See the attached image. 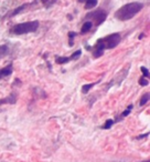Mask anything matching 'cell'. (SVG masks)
I'll return each mask as SVG.
<instances>
[{"label":"cell","mask_w":150,"mask_h":162,"mask_svg":"<svg viewBox=\"0 0 150 162\" xmlns=\"http://www.w3.org/2000/svg\"><path fill=\"white\" fill-rule=\"evenodd\" d=\"M143 8V5L140 2H130L127 5H124L122 7H120L118 10L115 12V18L120 21L130 20L131 18H134L141 9Z\"/></svg>","instance_id":"6da1fadb"},{"label":"cell","mask_w":150,"mask_h":162,"mask_svg":"<svg viewBox=\"0 0 150 162\" xmlns=\"http://www.w3.org/2000/svg\"><path fill=\"white\" fill-rule=\"evenodd\" d=\"M39 26H40V23L37 20L18 23V25H14L11 28L10 33L16 35V36H21V35H26V33H30V32H35L38 30Z\"/></svg>","instance_id":"7a4b0ae2"},{"label":"cell","mask_w":150,"mask_h":162,"mask_svg":"<svg viewBox=\"0 0 150 162\" xmlns=\"http://www.w3.org/2000/svg\"><path fill=\"white\" fill-rule=\"evenodd\" d=\"M120 37L119 33H111L109 36L105 37V38H102L100 41L103 42L104 47H105V50L106 49H114L116 46H118V43L120 42Z\"/></svg>","instance_id":"3957f363"},{"label":"cell","mask_w":150,"mask_h":162,"mask_svg":"<svg viewBox=\"0 0 150 162\" xmlns=\"http://www.w3.org/2000/svg\"><path fill=\"white\" fill-rule=\"evenodd\" d=\"M106 17H107V13L105 12L104 10H96V11H93V12H90L86 15V19H93L95 21V25L96 26H100L102 25L104 21L106 20Z\"/></svg>","instance_id":"277c9868"},{"label":"cell","mask_w":150,"mask_h":162,"mask_svg":"<svg viewBox=\"0 0 150 162\" xmlns=\"http://www.w3.org/2000/svg\"><path fill=\"white\" fill-rule=\"evenodd\" d=\"M128 71H129V66H128V67H126V68H124V69H121V70L117 73L116 78L111 80V82H110L111 84H109L108 87H111V86H113V83H115V82H116V84H118V86H119L120 82L126 79V77H127V74H128Z\"/></svg>","instance_id":"5b68a950"},{"label":"cell","mask_w":150,"mask_h":162,"mask_svg":"<svg viewBox=\"0 0 150 162\" xmlns=\"http://www.w3.org/2000/svg\"><path fill=\"white\" fill-rule=\"evenodd\" d=\"M104 51H105V47L103 44V42L100 41V39L97 40V42L95 43V46L93 47L92 52H93V57L94 58H100L104 54Z\"/></svg>","instance_id":"8992f818"},{"label":"cell","mask_w":150,"mask_h":162,"mask_svg":"<svg viewBox=\"0 0 150 162\" xmlns=\"http://www.w3.org/2000/svg\"><path fill=\"white\" fill-rule=\"evenodd\" d=\"M17 102V96L16 94H12L3 98V99H0V106L1 104H14Z\"/></svg>","instance_id":"52a82bcc"},{"label":"cell","mask_w":150,"mask_h":162,"mask_svg":"<svg viewBox=\"0 0 150 162\" xmlns=\"http://www.w3.org/2000/svg\"><path fill=\"white\" fill-rule=\"evenodd\" d=\"M12 71H13L12 64H8L7 67L0 69V80L3 79V78H6V77H8V76H10L11 73H12Z\"/></svg>","instance_id":"ba28073f"},{"label":"cell","mask_w":150,"mask_h":162,"mask_svg":"<svg viewBox=\"0 0 150 162\" xmlns=\"http://www.w3.org/2000/svg\"><path fill=\"white\" fill-rule=\"evenodd\" d=\"M29 6V3H24V5H22V6H20V7H18V8H16L14 10L10 11L5 18H10V17H14V16H17V15H19L20 12H22V11L24 10L27 7Z\"/></svg>","instance_id":"9c48e42d"},{"label":"cell","mask_w":150,"mask_h":162,"mask_svg":"<svg viewBox=\"0 0 150 162\" xmlns=\"http://www.w3.org/2000/svg\"><path fill=\"white\" fill-rule=\"evenodd\" d=\"M93 27V22L92 21H85L82 26V29H81V33H87L88 31L92 29Z\"/></svg>","instance_id":"30bf717a"},{"label":"cell","mask_w":150,"mask_h":162,"mask_svg":"<svg viewBox=\"0 0 150 162\" xmlns=\"http://www.w3.org/2000/svg\"><path fill=\"white\" fill-rule=\"evenodd\" d=\"M97 6V0H86L85 1V9L90 10Z\"/></svg>","instance_id":"8fae6325"},{"label":"cell","mask_w":150,"mask_h":162,"mask_svg":"<svg viewBox=\"0 0 150 162\" xmlns=\"http://www.w3.org/2000/svg\"><path fill=\"white\" fill-rule=\"evenodd\" d=\"M96 84V82H94V83H87V84H83V87H82V92L84 93V94H86V93H88L90 90Z\"/></svg>","instance_id":"7c38bea8"},{"label":"cell","mask_w":150,"mask_h":162,"mask_svg":"<svg viewBox=\"0 0 150 162\" xmlns=\"http://www.w3.org/2000/svg\"><path fill=\"white\" fill-rule=\"evenodd\" d=\"M149 98H150V93H149V92L145 93V94L141 97V99H140V102H139L140 107H143V106H145L147 102L149 101Z\"/></svg>","instance_id":"4fadbf2b"},{"label":"cell","mask_w":150,"mask_h":162,"mask_svg":"<svg viewBox=\"0 0 150 162\" xmlns=\"http://www.w3.org/2000/svg\"><path fill=\"white\" fill-rule=\"evenodd\" d=\"M55 61L58 64H64V63H67L70 62V57H56Z\"/></svg>","instance_id":"5bb4252c"},{"label":"cell","mask_w":150,"mask_h":162,"mask_svg":"<svg viewBox=\"0 0 150 162\" xmlns=\"http://www.w3.org/2000/svg\"><path fill=\"white\" fill-rule=\"evenodd\" d=\"M9 53V47L7 44H2L0 46V57H5Z\"/></svg>","instance_id":"9a60e30c"},{"label":"cell","mask_w":150,"mask_h":162,"mask_svg":"<svg viewBox=\"0 0 150 162\" xmlns=\"http://www.w3.org/2000/svg\"><path fill=\"white\" fill-rule=\"evenodd\" d=\"M115 123V121L113 120V119H108V120H106V122L102 125V129H104V130H107V129H109L111 128V125Z\"/></svg>","instance_id":"2e32d148"},{"label":"cell","mask_w":150,"mask_h":162,"mask_svg":"<svg viewBox=\"0 0 150 162\" xmlns=\"http://www.w3.org/2000/svg\"><path fill=\"white\" fill-rule=\"evenodd\" d=\"M131 109H132V104H129V106H128V108H127V109H126L125 111H124L122 113H121V114H120L119 119L117 118V121H118V120H120L121 118H125V117H127V116L129 114L130 112H131Z\"/></svg>","instance_id":"e0dca14e"},{"label":"cell","mask_w":150,"mask_h":162,"mask_svg":"<svg viewBox=\"0 0 150 162\" xmlns=\"http://www.w3.org/2000/svg\"><path fill=\"white\" fill-rule=\"evenodd\" d=\"M41 2L43 3L44 7L49 8V7H51L52 5H54V3L56 2V0H41Z\"/></svg>","instance_id":"ac0fdd59"},{"label":"cell","mask_w":150,"mask_h":162,"mask_svg":"<svg viewBox=\"0 0 150 162\" xmlns=\"http://www.w3.org/2000/svg\"><path fill=\"white\" fill-rule=\"evenodd\" d=\"M139 84L141 87H147V86H149V80H148V78L141 77L139 79Z\"/></svg>","instance_id":"d6986e66"},{"label":"cell","mask_w":150,"mask_h":162,"mask_svg":"<svg viewBox=\"0 0 150 162\" xmlns=\"http://www.w3.org/2000/svg\"><path fill=\"white\" fill-rule=\"evenodd\" d=\"M81 54H82V50L75 51V52L70 57V60H77V59L81 57Z\"/></svg>","instance_id":"ffe728a7"},{"label":"cell","mask_w":150,"mask_h":162,"mask_svg":"<svg viewBox=\"0 0 150 162\" xmlns=\"http://www.w3.org/2000/svg\"><path fill=\"white\" fill-rule=\"evenodd\" d=\"M140 71L142 72V77H145V78H149L150 72L146 67H140Z\"/></svg>","instance_id":"44dd1931"},{"label":"cell","mask_w":150,"mask_h":162,"mask_svg":"<svg viewBox=\"0 0 150 162\" xmlns=\"http://www.w3.org/2000/svg\"><path fill=\"white\" fill-rule=\"evenodd\" d=\"M76 36V33L75 32H73V31H70L69 32V39H70V41H69V44H70L71 47L73 46V39H74V37Z\"/></svg>","instance_id":"7402d4cb"},{"label":"cell","mask_w":150,"mask_h":162,"mask_svg":"<svg viewBox=\"0 0 150 162\" xmlns=\"http://www.w3.org/2000/svg\"><path fill=\"white\" fill-rule=\"evenodd\" d=\"M149 135V132H147L146 134H141L139 137H137V139H143V138H146V137H148Z\"/></svg>","instance_id":"603a6c76"},{"label":"cell","mask_w":150,"mask_h":162,"mask_svg":"<svg viewBox=\"0 0 150 162\" xmlns=\"http://www.w3.org/2000/svg\"><path fill=\"white\" fill-rule=\"evenodd\" d=\"M143 36H145V35H143V33H141V35L139 36V39H142V38H143Z\"/></svg>","instance_id":"cb8c5ba5"},{"label":"cell","mask_w":150,"mask_h":162,"mask_svg":"<svg viewBox=\"0 0 150 162\" xmlns=\"http://www.w3.org/2000/svg\"><path fill=\"white\" fill-rule=\"evenodd\" d=\"M77 1H79V2H85L86 0H77Z\"/></svg>","instance_id":"d4e9b609"},{"label":"cell","mask_w":150,"mask_h":162,"mask_svg":"<svg viewBox=\"0 0 150 162\" xmlns=\"http://www.w3.org/2000/svg\"><path fill=\"white\" fill-rule=\"evenodd\" d=\"M142 162H150L149 160H146V161H142Z\"/></svg>","instance_id":"484cf974"}]
</instances>
